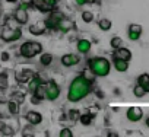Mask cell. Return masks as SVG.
I'll return each instance as SVG.
<instances>
[{
	"mask_svg": "<svg viewBox=\"0 0 149 137\" xmlns=\"http://www.w3.org/2000/svg\"><path fill=\"white\" fill-rule=\"evenodd\" d=\"M92 92V77H88L85 73L76 76L69 85L67 101L72 104L81 102Z\"/></svg>",
	"mask_w": 149,
	"mask_h": 137,
	"instance_id": "6da1fadb",
	"label": "cell"
},
{
	"mask_svg": "<svg viewBox=\"0 0 149 137\" xmlns=\"http://www.w3.org/2000/svg\"><path fill=\"white\" fill-rule=\"evenodd\" d=\"M88 70L97 77H107L111 72V63L105 57H92L88 60Z\"/></svg>",
	"mask_w": 149,
	"mask_h": 137,
	"instance_id": "7a4b0ae2",
	"label": "cell"
},
{
	"mask_svg": "<svg viewBox=\"0 0 149 137\" xmlns=\"http://www.w3.org/2000/svg\"><path fill=\"white\" fill-rule=\"evenodd\" d=\"M42 53V44L38 41H25L19 47V54L24 58H34Z\"/></svg>",
	"mask_w": 149,
	"mask_h": 137,
	"instance_id": "3957f363",
	"label": "cell"
},
{
	"mask_svg": "<svg viewBox=\"0 0 149 137\" xmlns=\"http://www.w3.org/2000/svg\"><path fill=\"white\" fill-rule=\"evenodd\" d=\"M22 38V29L21 26H8L5 25L0 31V39L5 41V42H15V41H19Z\"/></svg>",
	"mask_w": 149,
	"mask_h": 137,
	"instance_id": "277c9868",
	"label": "cell"
},
{
	"mask_svg": "<svg viewBox=\"0 0 149 137\" xmlns=\"http://www.w3.org/2000/svg\"><path fill=\"white\" fill-rule=\"evenodd\" d=\"M60 93H61V89H60V86L56 82L50 80V82L45 83V99L47 101H51L53 102V101L58 99Z\"/></svg>",
	"mask_w": 149,
	"mask_h": 137,
	"instance_id": "5b68a950",
	"label": "cell"
},
{
	"mask_svg": "<svg viewBox=\"0 0 149 137\" xmlns=\"http://www.w3.org/2000/svg\"><path fill=\"white\" fill-rule=\"evenodd\" d=\"M31 2L41 12H51L57 5V0H31Z\"/></svg>",
	"mask_w": 149,
	"mask_h": 137,
	"instance_id": "8992f818",
	"label": "cell"
},
{
	"mask_svg": "<svg viewBox=\"0 0 149 137\" xmlns=\"http://www.w3.org/2000/svg\"><path fill=\"white\" fill-rule=\"evenodd\" d=\"M143 34V28L139 24H130L127 28V38L130 41H139Z\"/></svg>",
	"mask_w": 149,
	"mask_h": 137,
	"instance_id": "52a82bcc",
	"label": "cell"
},
{
	"mask_svg": "<svg viewBox=\"0 0 149 137\" xmlns=\"http://www.w3.org/2000/svg\"><path fill=\"white\" fill-rule=\"evenodd\" d=\"M35 75H37V73H35L34 70H31V68H22V70L16 72L15 79H16V82H18V83L24 85V83H28V82H29Z\"/></svg>",
	"mask_w": 149,
	"mask_h": 137,
	"instance_id": "ba28073f",
	"label": "cell"
},
{
	"mask_svg": "<svg viewBox=\"0 0 149 137\" xmlns=\"http://www.w3.org/2000/svg\"><path fill=\"white\" fill-rule=\"evenodd\" d=\"M126 118L132 122H139L143 118V109L140 107H130L126 111Z\"/></svg>",
	"mask_w": 149,
	"mask_h": 137,
	"instance_id": "9c48e42d",
	"label": "cell"
},
{
	"mask_svg": "<svg viewBox=\"0 0 149 137\" xmlns=\"http://www.w3.org/2000/svg\"><path fill=\"white\" fill-rule=\"evenodd\" d=\"M61 64L64 67H73L81 63V55L79 54H74V53H69V54H64L61 58H60Z\"/></svg>",
	"mask_w": 149,
	"mask_h": 137,
	"instance_id": "30bf717a",
	"label": "cell"
},
{
	"mask_svg": "<svg viewBox=\"0 0 149 137\" xmlns=\"http://www.w3.org/2000/svg\"><path fill=\"white\" fill-rule=\"evenodd\" d=\"M13 18L16 19V22L22 26V25H26L28 21H29V13H28V9H24L21 6L16 8L15 13H13Z\"/></svg>",
	"mask_w": 149,
	"mask_h": 137,
	"instance_id": "8fae6325",
	"label": "cell"
},
{
	"mask_svg": "<svg viewBox=\"0 0 149 137\" xmlns=\"http://www.w3.org/2000/svg\"><path fill=\"white\" fill-rule=\"evenodd\" d=\"M61 18H64V15H63L61 12H53V10H51L50 16L45 19L47 28H48V29H56V28H57V24L60 22Z\"/></svg>",
	"mask_w": 149,
	"mask_h": 137,
	"instance_id": "7c38bea8",
	"label": "cell"
},
{
	"mask_svg": "<svg viewBox=\"0 0 149 137\" xmlns=\"http://www.w3.org/2000/svg\"><path fill=\"white\" fill-rule=\"evenodd\" d=\"M47 29H48V28H47V25H45V21H38V22L29 25V34H31V35H35V37L44 35Z\"/></svg>",
	"mask_w": 149,
	"mask_h": 137,
	"instance_id": "4fadbf2b",
	"label": "cell"
},
{
	"mask_svg": "<svg viewBox=\"0 0 149 137\" xmlns=\"http://www.w3.org/2000/svg\"><path fill=\"white\" fill-rule=\"evenodd\" d=\"M132 50L127 48V47H120V48H116L114 53H113V58H121V60H127L130 61L132 60Z\"/></svg>",
	"mask_w": 149,
	"mask_h": 137,
	"instance_id": "5bb4252c",
	"label": "cell"
},
{
	"mask_svg": "<svg viewBox=\"0 0 149 137\" xmlns=\"http://www.w3.org/2000/svg\"><path fill=\"white\" fill-rule=\"evenodd\" d=\"M56 29L60 31L61 34H67V32H70L72 29H74V24H73V21H70V19H67V18L64 16V18H61L60 22L57 24V28H56Z\"/></svg>",
	"mask_w": 149,
	"mask_h": 137,
	"instance_id": "9a60e30c",
	"label": "cell"
},
{
	"mask_svg": "<svg viewBox=\"0 0 149 137\" xmlns=\"http://www.w3.org/2000/svg\"><path fill=\"white\" fill-rule=\"evenodd\" d=\"M25 120L29 122V125H40L42 122V114L38 111H28L25 114Z\"/></svg>",
	"mask_w": 149,
	"mask_h": 137,
	"instance_id": "2e32d148",
	"label": "cell"
},
{
	"mask_svg": "<svg viewBox=\"0 0 149 137\" xmlns=\"http://www.w3.org/2000/svg\"><path fill=\"white\" fill-rule=\"evenodd\" d=\"M113 64H114V68L118 72V73H126L129 70V61L127 60H121V58H113Z\"/></svg>",
	"mask_w": 149,
	"mask_h": 137,
	"instance_id": "e0dca14e",
	"label": "cell"
},
{
	"mask_svg": "<svg viewBox=\"0 0 149 137\" xmlns=\"http://www.w3.org/2000/svg\"><path fill=\"white\" fill-rule=\"evenodd\" d=\"M76 48H78V53H81V54H88L89 51H91V48H92V42L89 41V39H79L78 41V44H76Z\"/></svg>",
	"mask_w": 149,
	"mask_h": 137,
	"instance_id": "ac0fdd59",
	"label": "cell"
},
{
	"mask_svg": "<svg viewBox=\"0 0 149 137\" xmlns=\"http://www.w3.org/2000/svg\"><path fill=\"white\" fill-rule=\"evenodd\" d=\"M42 83H45V82H44V79H42L40 75H35V76L28 82V91H29L31 93H34V91H35L40 85H42Z\"/></svg>",
	"mask_w": 149,
	"mask_h": 137,
	"instance_id": "d6986e66",
	"label": "cell"
},
{
	"mask_svg": "<svg viewBox=\"0 0 149 137\" xmlns=\"http://www.w3.org/2000/svg\"><path fill=\"white\" fill-rule=\"evenodd\" d=\"M15 128L12 125H9V122H5V121H0V133L3 136H13L15 134Z\"/></svg>",
	"mask_w": 149,
	"mask_h": 137,
	"instance_id": "ffe728a7",
	"label": "cell"
},
{
	"mask_svg": "<svg viewBox=\"0 0 149 137\" xmlns=\"http://www.w3.org/2000/svg\"><path fill=\"white\" fill-rule=\"evenodd\" d=\"M137 83L146 91V93H149V73H142L137 77Z\"/></svg>",
	"mask_w": 149,
	"mask_h": 137,
	"instance_id": "44dd1931",
	"label": "cell"
},
{
	"mask_svg": "<svg viewBox=\"0 0 149 137\" xmlns=\"http://www.w3.org/2000/svg\"><path fill=\"white\" fill-rule=\"evenodd\" d=\"M9 88V76L6 72L0 73V92H5Z\"/></svg>",
	"mask_w": 149,
	"mask_h": 137,
	"instance_id": "7402d4cb",
	"label": "cell"
},
{
	"mask_svg": "<svg viewBox=\"0 0 149 137\" xmlns=\"http://www.w3.org/2000/svg\"><path fill=\"white\" fill-rule=\"evenodd\" d=\"M6 105H8V111H9L12 115H18V114H19V105H21V104H18V102L13 101V99H9V101L6 102Z\"/></svg>",
	"mask_w": 149,
	"mask_h": 137,
	"instance_id": "603a6c76",
	"label": "cell"
},
{
	"mask_svg": "<svg viewBox=\"0 0 149 137\" xmlns=\"http://www.w3.org/2000/svg\"><path fill=\"white\" fill-rule=\"evenodd\" d=\"M92 121H94V115H92L91 112L81 114V117H79V122H81L82 125H85V127L91 125V124H92Z\"/></svg>",
	"mask_w": 149,
	"mask_h": 137,
	"instance_id": "cb8c5ba5",
	"label": "cell"
},
{
	"mask_svg": "<svg viewBox=\"0 0 149 137\" xmlns=\"http://www.w3.org/2000/svg\"><path fill=\"white\" fill-rule=\"evenodd\" d=\"M98 26H100V29H101V31L107 32V31H110V29H111L113 22H111L108 18H101V19L98 21Z\"/></svg>",
	"mask_w": 149,
	"mask_h": 137,
	"instance_id": "d4e9b609",
	"label": "cell"
},
{
	"mask_svg": "<svg viewBox=\"0 0 149 137\" xmlns=\"http://www.w3.org/2000/svg\"><path fill=\"white\" fill-rule=\"evenodd\" d=\"M53 60H54V57H53V54H50V53H41V55H40V63L42 64V66H50L51 63H53Z\"/></svg>",
	"mask_w": 149,
	"mask_h": 137,
	"instance_id": "484cf974",
	"label": "cell"
},
{
	"mask_svg": "<svg viewBox=\"0 0 149 137\" xmlns=\"http://www.w3.org/2000/svg\"><path fill=\"white\" fill-rule=\"evenodd\" d=\"M9 99H13V101H16L18 104H22V102L25 101V93L21 92V91H15V92L10 93Z\"/></svg>",
	"mask_w": 149,
	"mask_h": 137,
	"instance_id": "4316f807",
	"label": "cell"
},
{
	"mask_svg": "<svg viewBox=\"0 0 149 137\" xmlns=\"http://www.w3.org/2000/svg\"><path fill=\"white\" fill-rule=\"evenodd\" d=\"M81 18H82V21H84L85 24H91V22H94V13H92L91 10H84L82 15H81Z\"/></svg>",
	"mask_w": 149,
	"mask_h": 137,
	"instance_id": "83f0119b",
	"label": "cell"
},
{
	"mask_svg": "<svg viewBox=\"0 0 149 137\" xmlns=\"http://www.w3.org/2000/svg\"><path fill=\"white\" fill-rule=\"evenodd\" d=\"M133 95H134L136 98H143V96L146 95V91H145V89H143L139 83H137V85L133 88Z\"/></svg>",
	"mask_w": 149,
	"mask_h": 137,
	"instance_id": "f1b7e54d",
	"label": "cell"
},
{
	"mask_svg": "<svg viewBox=\"0 0 149 137\" xmlns=\"http://www.w3.org/2000/svg\"><path fill=\"white\" fill-rule=\"evenodd\" d=\"M110 45H111V48H120L121 45H123V39L120 38V37H113L111 39H110Z\"/></svg>",
	"mask_w": 149,
	"mask_h": 137,
	"instance_id": "f546056e",
	"label": "cell"
},
{
	"mask_svg": "<svg viewBox=\"0 0 149 137\" xmlns=\"http://www.w3.org/2000/svg\"><path fill=\"white\" fill-rule=\"evenodd\" d=\"M67 115H69V118H70L72 121H79L81 112H79V109H70Z\"/></svg>",
	"mask_w": 149,
	"mask_h": 137,
	"instance_id": "4dcf8cb0",
	"label": "cell"
},
{
	"mask_svg": "<svg viewBox=\"0 0 149 137\" xmlns=\"http://www.w3.org/2000/svg\"><path fill=\"white\" fill-rule=\"evenodd\" d=\"M58 136H60V137H73V133H72L70 128H61Z\"/></svg>",
	"mask_w": 149,
	"mask_h": 137,
	"instance_id": "1f68e13d",
	"label": "cell"
},
{
	"mask_svg": "<svg viewBox=\"0 0 149 137\" xmlns=\"http://www.w3.org/2000/svg\"><path fill=\"white\" fill-rule=\"evenodd\" d=\"M0 60H2V61H9L10 60V54L8 51H3L2 54H0Z\"/></svg>",
	"mask_w": 149,
	"mask_h": 137,
	"instance_id": "d6a6232c",
	"label": "cell"
},
{
	"mask_svg": "<svg viewBox=\"0 0 149 137\" xmlns=\"http://www.w3.org/2000/svg\"><path fill=\"white\" fill-rule=\"evenodd\" d=\"M74 3H76L78 6H85V5L91 3V0H74Z\"/></svg>",
	"mask_w": 149,
	"mask_h": 137,
	"instance_id": "836d02e7",
	"label": "cell"
},
{
	"mask_svg": "<svg viewBox=\"0 0 149 137\" xmlns=\"http://www.w3.org/2000/svg\"><path fill=\"white\" fill-rule=\"evenodd\" d=\"M6 96L3 95V92H0V104H6Z\"/></svg>",
	"mask_w": 149,
	"mask_h": 137,
	"instance_id": "e575fe53",
	"label": "cell"
},
{
	"mask_svg": "<svg viewBox=\"0 0 149 137\" xmlns=\"http://www.w3.org/2000/svg\"><path fill=\"white\" fill-rule=\"evenodd\" d=\"M24 136H25V137H26V136H34V133L29 131V128H25V130H24Z\"/></svg>",
	"mask_w": 149,
	"mask_h": 137,
	"instance_id": "d590c367",
	"label": "cell"
},
{
	"mask_svg": "<svg viewBox=\"0 0 149 137\" xmlns=\"http://www.w3.org/2000/svg\"><path fill=\"white\" fill-rule=\"evenodd\" d=\"M97 95H98L100 98H104V92H101V91H97Z\"/></svg>",
	"mask_w": 149,
	"mask_h": 137,
	"instance_id": "8d00e7d4",
	"label": "cell"
},
{
	"mask_svg": "<svg viewBox=\"0 0 149 137\" xmlns=\"http://www.w3.org/2000/svg\"><path fill=\"white\" fill-rule=\"evenodd\" d=\"M6 2H8V3H18L19 0H6Z\"/></svg>",
	"mask_w": 149,
	"mask_h": 137,
	"instance_id": "74e56055",
	"label": "cell"
},
{
	"mask_svg": "<svg viewBox=\"0 0 149 137\" xmlns=\"http://www.w3.org/2000/svg\"><path fill=\"white\" fill-rule=\"evenodd\" d=\"M145 124H146V127H148V128H149V117H148V118H146V121H145Z\"/></svg>",
	"mask_w": 149,
	"mask_h": 137,
	"instance_id": "f35d334b",
	"label": "cell"
},
{
	"mask_svg": "<svg viewBox=\"0 0 149 137\" xmlns=\"http://www.w3.org/2000/svg\"><path fill=\"white\" fill-rule=\"evenodd\" d=\"M95 2H98V0H91V3H95Z\"/></svg>",
	"mask_w": 149,
	"mask_h": 137,
	"instance_id": "ab89813d",
	"label": "cell"
},
{
	"mask_svg": "<svg viewBox=\"0 0 149 137\" xmlns=\"http://www.w3.org/2000/svg\"><path fill=\"white\" fill-rule=\"evenodd\" d=\"M0 18H2V9H0Z\"/></svg>",
	"mask_w": 149,
	"mask_h": 137,
	"instance_id": "60d3db41",
	"label": "cell"
}]
</instances>
